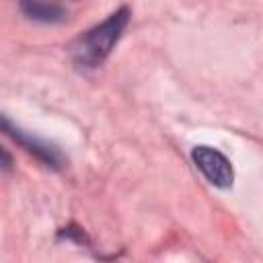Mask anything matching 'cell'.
Wrapping results in <instances>:
<instances>
[{"label":"cell","mask_w":263,"mask_h":263,"mask_svg":"<svg viewBox=\"0 0 263 263\" xmlns=\"http://www.w3.org/2000/svg\"><path fill=\"white\" fill-rule=\"evenodd\" d=\"M127 23H129V8L123 6V8L115 10L109 18H105L101 25L82 33L70 47L74 62L82 68L101 66L107 60V55L111 53V49L115 47V43L119 41Z\"/></svg>","instance_id":"1"},{"label":"cell","mask_w":263,"mask_h":263,"mask_svg":"<svg viewBox=\"0 0 263 263\" xmlns=\"http://www.w3.org/2000/svg\"><path fill=\"white\" fill-rule=\"evenodd\" d=\"M191 158H193V164L201 171V175L214 185V187H220V189H228L234 181V173H232V166L228 162V158L218 152L216 148H210V146H195L193 152H191Z\"/></svg>","instance_id":"2"},{"label":"cell","mask_w":263,"mask_h":263,"mask_svg":"<svg viewBox=\"0 0 263 263\" xmlns=\"http://www.w3.org/2000/svg\"><path fill=\"white\" fill-rule=\"evenodd\" d=\"M21 10L37 23L62 25L74 18L80 0H18Z\"/></svg>","instance_id":"3"},{"label":"cell","mask_w":263,"mask_h":263,"mask_svg":"<svg viewBox=\"0 0 263 263\" xmlns=\"http://www.w3.org/2000/svg\"><path fill=\"white\" fill-rule=\"evenodd\" d=\"M2 123H4V132H6L8 136H12L21 146H25L31 154H35L41 162H45L47 166H53V168H60V166L64 164V156L60 154L58 148H53V146H49V144H45V142H41V140H37V138H31V136L23 134L21 129H16V127L8 121V117H4Z\"/></svg>","instance_id":"4"}]
</instances>
